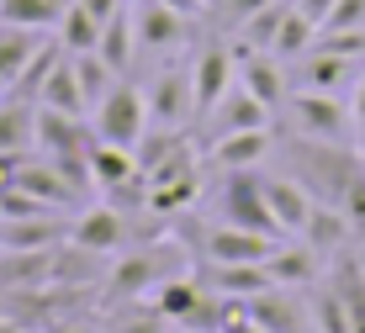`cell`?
I'll return each instance as SVG.
<instances>
[{"mask_svg":"<svg viewBox=\"0 0 365 333\" xmlns=\"http://www.w3.org/2000/svg\"><path fill=\"white\" fill-rule=\"evenodd\" d=\"M265 6H275V0H217L222 27H238V21H249L255 11H265Z\"/></svg>","mask_w":365,"mask_h":333,"instance_id":"obj_36","label":"cell"},{"mask_svg":"<svg viewBox=\"0 0 365 333\" xmlns=\"http://www.w3.org/2000/svg\"><path fill=\"white\" fill-rule=\"evenodd\" d=\"M159 270H154V260H128V265H117L111 270V286L117 291H138V286H148Z\"/></svg>","mask_w":365,"mask_h":333,"instance_id":"obj_35","label":"cell"},{"mask_svg":"<svg viewBox=\"0 0 365 333\" xmlns=\"http://www.w3.org/2000/svg\"><path fill=\"white\" fill-rule=\"evenodd\" d=\"M312 43H318V21L302 16V11L292 6V11H286V21H281V32H275V48H270V53H275V58H302Z\"/></svg>","mask_w":365,"mask_h":333,"instance_id":"obj_31","label":"cell"},{"mask_svg":"<svg viewBox=\"0 0 365 333\" xmlns=\"http://www.w3.org/2000/svg\"><path fill=\"white\" fill-rule=\"evenodd\" d=\"M185 21L191 16L170 11L165 0H138L133 6V37H138L143 53H170V48H180L185 43Z\"/></svg>","mask_w":365,"mask_h":333,"instance_id":"obj_5","label":"cell"},{"mask_svg":"<svg viewBox=\"0 0 365 333\" xmlns=\"http://www.w3.org/2000/svg\"><path fill=\"white\" fill-rule=\"evenodd\" d=\"M53 333H85V328H74V323H64V328H53Z\"/></svg>","mask_w":365,"mask_h":333,"instance_id":"obj_43","label":"cell"},{"mask_svg":"<svg viewBox=\"0 0 365 333\" xmlns=\"http://www.w3.org/2000/svg\"><path fill=\"white\" fill-rule=\"evenodd\" d=\"M265 153H270V127H249V133H228V138H217L207 159L217 164V170H255Z\"/></svg>","mask_w":365,"mask_h":333,"instance_id":"obj_20","label":"cell"},{"mask_svg":"<svg viewBox=\"0 0 365 333\" xmlns=\"http://www.w3.org/2000/svg\"><path fill=\"white\" fill-rule=\"evenodd\" d=\"M53 280V249H0V291L21 297Z\"/></svg>","mask_w":365,"mask_h":333,"instance_id":"obj_11","label":"cell"},{"mask_svg":"<svg viewBox=\"0 0 365 333\" xmlns=\"http://www.w3.org/2000/svg\"><path fill=\"white\" fill-rule=\"evenodd\" d=\"M143 96H148V122H154V127H180V122L196 111L191 74H185V69H165V74H154V85H148Z\"/></svg>","mask_w":365,"mask_h":333,"instance_id":"obj_8","label":"cell"},{"mask_svg":"<svg viewBox=\"0 0 365 333\" xmlns=\"http://www.w3.org/2000/svg\"><path fill=\"white\" fill-rule=\"evenodd\" d=\"M165 6H170V11H180V16H196L207 0H165Z\"/></svg>","mask_w":365,"mask_h":333,"instance_id":"obj_41","label":"cell"},{"mask_svg":"<svg viewBox=\"0 0 365 333\" xmlns=\"http://www.w3.org/2000/svg\"><path fill=\"white\" fill-rule=\"evenodd\" d=\"M265 201H270V217L281 222L286 238L302 233V227H307V217H312V207H318V201L307 196V185H302V180H286V175H265Z\"/></svg>","mask_w":365,"mask_h":333,"instance_id":"obj_17","label":"cell"},{"mask_svg":"<svg viewBox=\"0 0 365 333\" xmlns=\"http://www.w3.org/2000/svg\"><path fill=\"white\" fill-rule=\"evenodd\" d=\"M360 27H365V0H334L318 32H360Z\"/></svg>","mask_w":365,"mask_h":333,"instance_id":"obj_34","label":"cell"},{"mask_svg":"<svg viewBox=\"0 0 365 333\" xmlns=\"http://www.w3.org/2000/svg\"><path fill=\"white\" fill-rule=\"evenodd\" d=\"M16 190H27V196L37 201V207H74V196H80V190H74L64 175L53 170V164H32V159H21V170H16Z\"/></svg>","mask_w":365,"mask_h":333,"instance_id":"obj_19","label":"cell"},{"mask_svg":"<svg viewBox=\"0 0 365 333\" xmlns=\"http://www.w3.org/2000/svg\"><path fill=\"white\" fill-rule=\"evenodd\" d=\"M43 43H48V32H32V27H6V21H0V91H6V85L16 80L21 69H27V58H32Z\"/></svg>","mask_w":365,"mask_h":333,"instance_id":"obj_23","label":"cell"},{"mask_svg":"<svg viewBox=\"0 0 365 333\" xmlns=\"http://www.w3.org/2000/svg\"><path fill=\"white\" fill-rule=\"evenodd\" d=\"M37 143V106L6 101L0 106V153H27Z\"/></svg>","mask_w":365,"mask_h":333,"instance_id":"obj_27","label":"cell"},{"mask_svg":"<svg viewBox=\"0 0 365 333\" xmlns=\"http://www.w3.org/2000/svg\"><path fill=\"white\" fill-rule=\"evenodd\" d=\"M69 238V222H53L48 212L0 217V249H58Z\"/></svg>","mask_w":365,"mask_h":333,"instance_id":"obj_16","label":"cell"},{"mask_svg":"<svg viewBox=\"0 0 365 333\" xmlns=\"http://www.w3.org/2000/svg\"><path fill=\"white\" fill-rule=\"evenodd\" d=\"M286 117H292L297 138H323V143H344L349 122H355V111L344 106L334 91H302L286 101Z\"/></svg>","mask_w":365,"mask_h":333,"instance_id":"obj_4","label":"cell"},{"mask_svg":"<svg viewBox=\"0 0 365 333\" xmlns=\"http://www.w3.org/2000/svg\"><path fill=\"white\" fill-rule=\"evenodd\" d=\"M207 286L217 291V297H233V302H249V297H259L265 286H275L265 265H217V270L207 275Z\"/></svg>","mask_w":365,"mask_h":333,"instance_id":"obj_24","label":"cell"},{"mask_svg":"<svg viewBox=\"0 0 365 333\" xmlns=\"http://www.w3.org/2000/svg\"><path fill=\"white\" fill-rule=\"evenodd\" d=\"M80 6L91 11L96 21H111V16H117V11H128V0H80Z\"/></svg>","mask_w":365,"mask_h":333,"instance_id":"obj_39","label":"cell"},{"mask_svg":"<svg viewBox=\"0 0 365 333\" xmlns=\"http://www.w3.org/2000/svg\"><path fill=\"white\" fill-rule=\"evenodd\" d=\"M180 333H185V328H180Z\"/></svg>","mask_w":365,"mask_h":333,"instance_id":"obj_45","label":"cell"},{"mask_svg":"<svg viewBox=\"0 0 365 333\" xmlns=\"http://www.w3.org/2000/svg\"><path fill=\"white\" fill-rule=\"evenodd\" d=\"M53 37L64 43V53H91V48L101 43V21L80 6V0H69V11H64V21L53 27Z\"/></svg>","mask_w":365,"mask_h":333,"instance_id":"obj_29","label":"cell"},{"mask_svg":"<svg viewBox=\"0 0 365 333\" xmlns=\"http://www.w3.org/2000/svg\"><path fill=\"white\" fill-rule=\"evenodd\" d=\"M323 254L312 249V243H292V238H281L270 249V260H265V270H270V280L275 286H286V291H297V286H312V280L323 275Z\"/></svg>","mask_w":365,"mask_h":333,"instance_id":"obj_14","label":"cell"},{"mask_svg":"<svg viewBox=\"0 0 365 333\" xmlns=\"http://www.w3.org/2000/svg\"><path fill=\"white\" fill-rule=\"evenodd\" d=\"M312 333H355V323H349V307H344V297L323 280V291L312 297Z\"/></svg>","mask_w":365,"mask_h":333,"instance_id":"obj_32","label":"cell"},{"mask_svg":"<svg viewBox=\"0 0 365 333\" xmlns=\"http://www.w3.org/2000/svg\"><path fill=\"white\" fill-rule=\"evenodd\" d=\"M297 63H302V91H334V96H339V91L360 74V58L334 53V48H318V43H312Z\"/></svg>","mask_w":365,"mask_h":333,"instance_id":"obj_13","label":"cell"},{"mask_svg":"<svg viewBox=\"0 0 365 333\" xmlns=\"http://www.w3.org/2000/svg\"><path fill=\"white\" fill-rule=\"evenodd\" d=\"M37 106L64 111V117H85V111H91V101H85L80 80H74V69H69V53L58 58V63H53V74L43 80V91H37Z\"/></svg>","mask_w":365,"mask_h":333,"instance_id":"obj_21","label":"cell"},{"mask_svg":"<svg viewBox=\"0 0 365 333\" xmlns=\"http://www.w3.org/2000/svg\"><path fill=\"white\" fill-rule=\"evenodd\" d=\"M96 127H85V117H64V111L37 106V143H43L48 159H85L96 143Z\"/></svg>","mask_w":365,"mask_h":333,"instance_id":"obj_6","label":"cell"},{"mask_svg":"<svg viewBox=\"0 0 365 333\" xmlns=\"http://www.w3.org/2000/svg\"><path fill=\"white\" fill-rule=\"evenodd\" d=\"M69 69H74V80H80V91H85V101H91V106L111 91V85H117V69H111L96 48H91V53H69Z\"/></svg>","mask_w":365,"mask_h":333,"instance_id":"obj_30","label":"cell"},{"mask_svg":"<svg viewBox=\"0 0 365 333\" xmlns=\"http://www.w3.org/2000/svg\"><path fill=\"white\" fill-rule=\"evenodd\" d=\"M133 48H138V37H133V6H128V11H117L111 21H101V43H96V53L122 74V69L133 63Z\"/></svg>","mask_w":365,"mask_h":333,"instance_id":"obj_28","label":"cell"},{"mask_svg":"<svg viewBox=\"0 0 365 333\" xmlns=\"http://www.w3.org/2000/svg\"><path fill=\"white\" fill-rule=\"evenodd\" d=\"M64 243H80V249H91V254H111V249L128 243V217L111 212V207H91V212H80L69 222Z\"/></svg>","mask_w":365,"mask_h":333,"instance_id":"obj_12","label":"cell"},{"mask_svg":"<svg viewBox=\"0 0 365 333\" xmlns=\"http://www.w3.org/2000/svg\"><path fill=\"white\" fill-rule=\"evenodd\" d=\"M244 312L255 317L265 333H312V312H307V307H297V297L286 286H265L259 297L244 302Z\"/></svg>","mask_w":365,"mask_h":333,"instance_id":"obj_7","label":"cell"},{"mask_svg":"<svg viewBox=\"0 0 365 333\" xmlns=\"http://www.w3.org/2000/svg\"><path fill=\"white\" fill-rule=\"evenodd\" d=\"M0 106H6V91H0Z\"/></svg>","mask_w":365,"mask_h":333,"instance_id":"obj_44","label":"cell"},{"mask_svg":"<svg viewBox=\"0 0 365 333\" xmlns=\"http://www.w3.org/2000/svg\"><path fill=\"white\" fill-rule=\"evenodd\" d=\"M297 170L307 175L302 185H312L329 207H339L344 201V190L365 175V164L349 153L344 143H323V138H302L297 143Z\"/></svg>","mask_w":365,"mask_h":333,"instance_id":"obj_1","label":"cell"},{"mask_svg":"<svg viewBox=\"0 0 365 333\" xmlns=\"http://www.w3.org/2000/svg\"><path fill=\"white\" fill-rule=\"evenodd\" d=\"M0 333H27V328H16L11 317H0Z\"/></svg>","mask_w":365,"mask_h":333,"instance_id":"obj_42","label":"cell"},{"mask_svg":"<svg viewBox=\"0 0 365 333\" xmlns=\"http://www.w3.org/2000/svg\"><path fill=\"white\" fill-rule=\"evenodd\" d=\"M349 111H355V122L365 127V69L355 74V106H349Z\"/></svg>","mask_w":365,"mask_h":333,"instance_id":"obj_40","label":"cell"},{"mask_svg":"<svg viewBox=\"0 0 365 333\" xmlns=\"http://www.w3.org/2000/svg\"><path fill=\"white\" fill-rule=\"evenodd\" d=\"M111 333H165V317H159V307H143V312H133V317H122Z\"/></svg>","mask_w":365,"mask_h":333,"instance_id":"obj_37","label":"cell"},{"mask_svg":"<svg viewBox=\"0 0 365 333\" xmlns=\"http://www.w3.org/2000/svg\"><path fill=\"white\" fill-rule=\"evenodd\" d=\"M69 0H0V21L6 27H32V32H53L64 21Z\"/></svg>","mask_w":365,"mask_h":333,"instance_id":"obj_25","label":"cell"},{"mask_svg":"<svg viewBox=\"0 0 365 333\" xmlns=\"http://www.w3.org/2000/svg\"><path fill=\"white\" fill-rule=\"evenodd\" d=\"M238 85V63H233V48H207L196 63H191V96H196V111L207 117L222 96Z\"/></svg>","mask_w":365,"mask_h":333,"instance_id":"obj_9","label":"cell"},{"mask_svg":"<svg viewBox=\"0 0 365 333\" xmlns=\"http://www.w3.org/2000/svg\"><path fill=\"white\" fill-rule=\"evenodd\" d=\"M349 233H355V227H349V217L323 201V207H312L307 227H302L297 238H302V243H312L318 254H334V249H344V238H349Z\"/></svg>","mask_w":365,"mask_h":333,"instance_id":"obj_26","label":"cell"},{"mask_svg":"<svg viewBox=\"0 0 365 333\" xmlns=\"http://www.w3.org/2000/svg\"><path fill=\"white\" fill-rule=\"evenodd\" d=\"M217 333H265V328H259V323H255V317H249V312H244V302H238V307H233V312H228V323H222Z\"/></svg>","mask_w":365,"mask_h":333,"instance_id":"obj_38","label":"cell"},{"mask_svg":"<svg viewBox=\"0 0 365 333\" xmlns=\"http://www.w3.org/2000/svg\"><path fill=\"white\" fill-rule=\"evenodd\" d=\"M222 222L249 227V233H265V238H286L281 222L270 217L265 175H255V170H228V180H222Z\"/></svg>","mask_w":365,"mask_h":333,"instance_id":"obj_3","label":"cell"},{"mask_svg":"<svg viewBox=\"0 0 365 333\" xmlns=\"http://www.w3.org/2000/svg\"><path fill=\"white\" fill-rule=\"evenodd\" d=\"M329 286L344 297L355 333H365V260H355V254H339L334 270H329Z\"/></svg>","mask_w":365,"mask_h":333,"instance_id":"obj_22","label":"cell"},{"mask_svg":"<svg viewBox=\"0 0 365 333\" xmlns=\"http://www.w3.org/2000/svg\"><path fill=\"white\" fill-rule=\"evenodd\" d=\"M207 117H212V138H228V133H249V127H270V106L259 96H249L244 85H233Z\"/></svg>","mask_w":365,"mask_h":333,"instance_id":"obj_15","label":"cell"},{"mask_svg":"<svg viewBox=\"0 0 365 333\" xmlns=\"http://www.w3.org/2000/svg\"><path fill=\"white\" fill-rule=\"evenodd\" d=\"M96 143H117V148H138L148 133V96L138 85H111L106 96L96 101Z\"/></svg>","mask_w":365,"mask_h":333,"instance_id":"obj_2","label":"cell"},{"mask_svg":"<svg viewBox=\"0 0 365 333\" xmlns=\"http://www.w3.org/2000/svg\"><path fill=\"white\" fill-rule=\"evenodd\" d=\"M233 63H238V85L249 96H259L270 111L286 101V69L275 53H233Z\"/></svg>","mask_w":365,"mask_h":333,"instance_id":"obj_18","label":"cell"},{"mask_svg":"<svg viewBox=\"0 0 365 333\" xmlns=\"http://www.w3.org/2000/svg\"><path fill=\"white\" fill-rule=\"evenodd\" d=\"M275 243H281V238H265V233H249V227L222 222V227L207 233V260L212 265H265Z\"/></svg>","mask_w":365,"mask_h":333,"instance_id":"obj_10","label":"cell"},{"mask_svg":"<svg viewBox=\"0 0 365 333\" xmlns=\"http://www.w3.org/2000/svg\"><path fill=\"white\" fill-rule=\"evenodd\" d=\"M196 302H201V286H196V280H165V286H159V297H154V307H159V317H165V323H185Z\"/></svg>","mask_w":365,"mask_h":333,"instance_id":"obj_33","label":"cell"}]
</instances>
